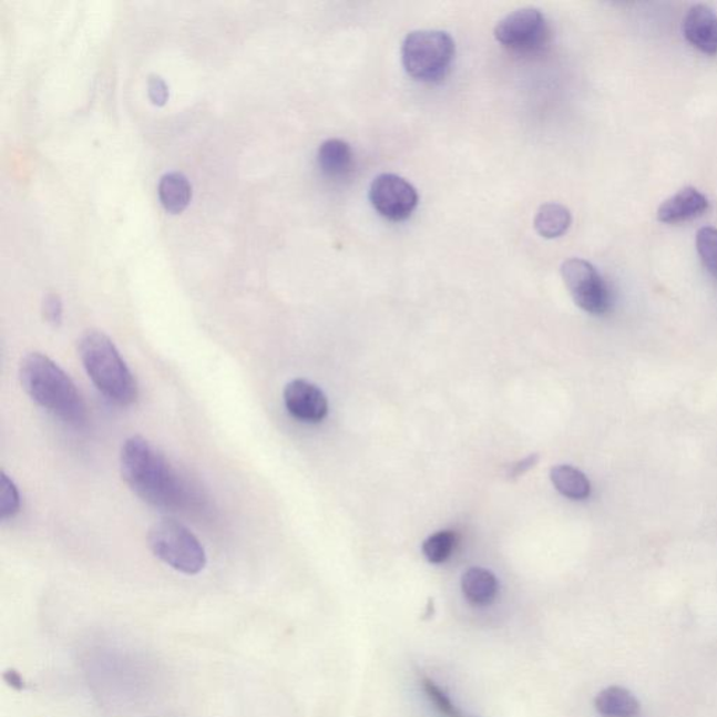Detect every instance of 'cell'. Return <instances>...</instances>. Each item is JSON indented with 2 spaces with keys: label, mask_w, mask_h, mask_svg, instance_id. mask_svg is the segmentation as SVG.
Wrapping results in <instances>:
<instances>
[{
  "label": "cell",
  "mask_w": 717,
  "mask_h": 717,
  "mask_svg": "<svg viewBox=\"0 0 717 717\" xmlns=\"http://www.w3.org/2000/svg\"><path fill=\"white\" fill-rule=\"evenodd\" d=\"M147 88L148 98H151L152 103L157 105V107H163L170 98L166 82H164L162 78L151 76V79H148Z\"/></svg>",
  "instance_id": "cell-23"
},
{
  "label": "cell",
  "mask_w": 717,
  "mask_h": 717,
  "mask_svg": "<svg viewBox=\"0 0 717 717\" xmlns=\"http://www.w3.org/2000/svg\"><path fill=\"white\" fill-rule=\"evenodd\" d=\"M594 706L603 717H636L641 711L635 695L618 685L603 689L594 699Z\"/></svg>",
  "instance_id": "cell-13"
},
{
  "label": "cell",
  "mask_w": 717,
  "mask_h": 717,
  "mask_svg": "<svg viewBox=\"0 0 717 717\" xmlns=\"http://www.w3.org/2000/svg\"><path fill=\"white\" fill-rule=\"evenodd\" d=\"M551 30L541 10L523 8L503 18L495 28V39L516 54H535L549 44Z\"/></svg>",
  "instance_id": "cell-6"
},
{
  "label": "cell",
  "mask_w": 717,
  "mask_h": 717,
  "mask_svg": "<svg viewBox=\"0 0 717 717\" xmlns=\"http://www.w3.org/2000/svg\"><path fill=\"white\" fill-rule=\"evenodd\" d=\"M121 475L130 490L155 508L177 510L187 506L191 492L187 483L167 457L142 437H132L122 444Z\"/></svg>",
  "instance_id": "cell-1"
},
{
  "label": "cell",
  "mask_w": 717,
  "mask_h": 717,
  "mask_svg": "<svg viewBox=\"0 0 717 717\" xmlns=\"http://www.w3.org/2000/svg\"><path fill=\"white\" fill-rule=\"evenodd\" d=\"M158 198L170 214H182L193 198V187L183 173H168L158 184Z\"/></svg>",
  "instance_id": "cell-15"
},
{
  "label": "cell",
  "mask_w": 717,
  "mask_h": 717,
  "mask_svg": "<svg viewBox=\"0 0 717 717\" xmlns=\"http://www.w3.org/2000/svg\"><path fill=\"white\" fill-rule=\"evenodd\" d=\"M147 544L153 555L184 575H198L208 563L201 541L177 520L164 519L153 524Z\"/></svg>",
  "instance_id": "cell-5"
},
{
  "label": "cell",
  "mask_w": 717,
  "mask_h": 717,
  "mask_svg": "<svg viewBox=\"0 0 717 717\" xmlns=\"http://www.w3.org/2000/svg\"><path fill=\"white\" fill-rule=\"evenodd\" d=\"M551 481L561 495L572 501H584L591 496L592 485L582 471L572 465H556L551 470Z\"/></svg>",
  "instance_id": "cell-16"
},
{
  "label": "cell",
  "mask_w": 717,
  "mask_h": 717,
  "mask_svg": "<svg viewBox=\"0 0 717 717\" xmlns=\"http://www.w3.org/2000/svg\"><path fill=\"white\" fill-rule=\"evenodd\" d=\"M561 274L572 299L582 310L594 316L608 311L611 297L607 284L591 263L582 258L566 259Z\"/></svg>",
  "instance_id": "cell-7"
},
{
  "label": "cell",
  "mask_w": 717,
  "mask_h": 717,
  "mask_svg": "<svg viewBox=\"0 0 717 717\" xmlns=\"http://www.w3.org/2000/svg\"><path fill=\"white\" fill-rule=\"evenodd\" d=\"M461 588L471 604L488 605L498 596L499 582L491 571L471 567L461 578Z\"/></svg>",
  "instance_id": "cell-14"
},
{
  "label": "cell",
  "mask_w": 717,
  "mask_h": 717,
  "mask_svg": "<svg viewBox=\"0 0 717 717\" xmlns=\"http://www.w3.org/2000/svg\"><path fill=\"white\" fill-rule=\"evenodd\" d=\"M42 315L45 321L51 326L60 327L63 318V305L61 297L55 294H50L44 297L42 301Z\"/></svg>",
  "instance_id": "cell-22"
},
{
  "label": "cell",
  "mask_w": 717,
  "mask_h": 717,
  "mask_svg": "<svg viewBox=\"0 0 717 717\" xmlns=\"http://www.w3.org/2000/svg\"><path fill=\"white\" fill-rule=\"evenodd\" d=\"M697 252L704 267L717 279V228H699L697 233Z\"/></svg>",
  "instance_id": "cell-19"
},
{
  "label": "cell",
  "mask_w": 717,
  "mask_h": 717,
  "mask_svg": "<svg viewBox=\"0 0 717 717\" xmlns=\"http://www.w3.org/2000/svg\"><path fill=\"white\" fill-rule=\"evenodd\" d=\"M19 379L25 395L37 406L72 427L79 428L86 423L88 407L81 391L66 371L47 355H25L21 359Z\"/></svg>",
  "instance_id": "cell-2"
},
{
  "label": "cell",
  "mask_w": 717,
  "mask_h": 717,
  "mask_svg": "<svg viewBox=\"0 0 717 717\" xmlns=\"http://www.w3.org/2000/svg\"><path fill=\"white\" fill-rule=\"evenodd\" d=\"M683 33L690 45L706 55L717 54V14L706 4H695L685 14Z\"/></svg>",
  "instance_id": "cell-10"
},
{
  "label": "cell",
  "mask_w": 717,
  "mask_h": 717,
  "mask_svg": "<svg viewBox=\"0 0 717 717\" xmlns=\"http://www.w3.org/2000/svg\"><path fill=\"white\" fill-rule=\"evenodd\" d=\"M79 356L90 380L101 395L121 407H130L136 402L140 389L135 376L105 334H83L79 341Z\"/></svg>",
  "instance_id": "cell-3"
},
{
  "label": "cell",
  "mask_w": 717,
  "mask_h": 717,
  "mask_svg": "<svg viewBox=\"0 0 717 717\" xmlns=\"http://www.w3.org/2000/svg\"><path fill=\"white\" fill-rule=\"evenodd\" d=\"M457 545V534L451 530L438 531L424 541L423 555L430 563H443L448 561Z\"/></svg>",
  "instance_id": "cell-18"
},
{
  "label": "cell",
  "mask_w": 717,
  "mask_h": 717,
  "mask_svg": "<svg viewBox=\"0 0 717 717\" xmlns=\"http://www.w3.org/2000/svg\"><path fill=\"white\" fill-rule=\"evenodd\" d=\"M369 198L379 215L391 222L407 221L419 204L418 191L397 174L377 175L371 182Z\"/></svg>",
  "instance_id": "cell-8"
},
{
  "label": "cell",
  "mask_w": 717,
  "mask_h": 717,
  "mask_svg": "<svg viewBox=\"0 0 717 717\" xmlns=\"http://www.w3.org/2000/svg\"><path fill=\"white\" fill-rule=\"evenodd\" d=\"M422 688L424 694H427L430 704L434 705V709L439 711V715L442 717H472L463 714L457 705L453 704V700L449 698V695L444 693L442 688L439 687L433 679L428 677L422 678Z\"/></svg>",
  "instance_id": "cell-20"
},
{
  "label": "cell",
  "mask_w": 717,
  "mask_h": 717,
  "mask_svg": "<svg viewBox=\"0 0 717 717\" xmlns=\"http://www.w3.org/2000/svg\"><path fill=\"white\" fill-rule=\"evenodd\" d=\"M0 518L12 519L20 512V493L13 480L2 472L0 478Z\"/></svg>",
  "instance_id": "cell-21"
},
{
  "label": "cell",
  "mask_w": 717,
  "mask_h": 717,
  "mask_svg": "<svg viewBox=\"0 0 717 717\" xmlns=\"http://www.w3.org/2000/svg\"><path fill=\"white\" fill-rule=\"evenodd\" d=\"M709 209V201L697 188L685 187L663 202L657 209V219L667 225L697 219Z\"/></svg>",
  "instance_id": "cell-11"
},
{
  "label": "cell",
  "mask_w": 717,
  "mask_h": 717,
  "mask_svg": "<svg viewBox=\"0 0 717 717\" xmlns=\"http://www.w3.org/2000/svg\"><path fill=\"white\" fill-rule=\"evenodd\" d=\"M284 400L286 409L297 421L318 423L327 417V397L310 381L301 379L290 381L285 387Z\"/></svg>",
  "instance_id": "cell-9"
},
{
  "label": "cell",
  "mask_w": 717,
  "mask_h": 717,
  "mask_svg": "<svg viewBox=\"0 0 717 717\" xmlns=\"http://www.w3.org/2000/svg\"><path fill=\"white\" fill-rule=\"evenodd\" d=\"M402 65L416 81H442L454 61L455 42L440 30H417L406 37L401 48Z\"/></svg>",
  "instance_id": "cell-4"
},
{
  "label": "cell",
  "mask_w": 717,
  "mask_h": 717,
  "mask_svg": "<svg viewBox=\"0 0 717 717\" xmlns=\"http://www.w3.org/2000/svg\"><path fill=\"white\" fill-rule=\"evenodd\" d=\"M539 460H540L539 454H531L527 457V459H524L523 461H519V463L513 464L508 475L510 478H518L520 475H523L525 471L533 469V467H535V464L539 463Z\"/></svg>",
  "instance_id": "cell-24"
},
{
  "label": "cell",
  "mask_w": 717,
  "mask_h": 717,
  "mask_svg": "<svg viewBox=\"0 0 717 717\" xmlns=\"http://www.w3.org/2000/svg\"><path fill=\"white\" fill-rule=\"evenodd\" d=\"M572 225V215L566 206L549 202L536 212L534 227L536 233L544 238H557L563 235Z\"/></svg>",
  "instance_id": "cell-17"
},
{
  "label": "cell",
  "mask_w": 717,
  "mask_h": 717,
  "mask_svg": "<svg viewBox=\"0 0 717 717\" xmlns=\"http://www.w3.org/2000/svg\"><path fill=\"white\" fill-rule=\"evenodd\" d=\"M321 172L331 178H344L352 172L355 155L349 143L342 140H328L321 143L317 155Z\"/></svg>",
  "instance_id": "cell-12"
}]
</instances>
